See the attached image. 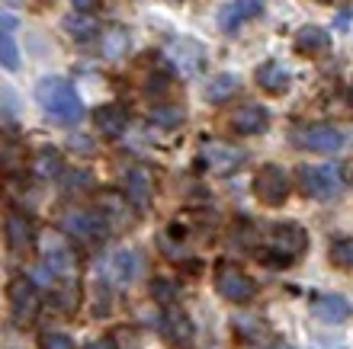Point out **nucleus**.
I'll return each instance as SVG.
<instances>
[{"mask_svg": "<svg viewBox=\"0 0 353 349\" xmlns=\"http://www.w3.org/2000/svg\"><path fill=\"white\" fill-rule=\"evenodd\" d=\"M36 100L39 106L52 116L61 125H74L84 116V103L77 96V90L65 77H46V81L36 83Z\"/></svg>", "mask_w": 353, "mask_h": 349, "instance_id": "f257e3e1", "label": "nucleus"}, {"mask_svg": "<svg viewBox=\"0 0 353 349\" xmlns=\"http://www.w3.org/2000/svg\"><path fill=\"white\" fill-rule=\"evenodd\" d=\"M308 247V234L292 221H283V224H273L267 237V253L270 266H289L292 260H299Z\"/></svg>", "mask_w": 353, "mask_h": 349, "instance_id": "f03ea898", "label": "nucleus"}, {"mask_svg": "<svg viewBox=\"0 0 353 349\" xmlns=\"http://www.w3.org/2000/svg\"><path fill=\"white\" fill-rule=\"evenodd\" d=\"M299 186H302L305 195L327 202V199H334L344 189V176H341V167H334V164H325V167L302 164L299 167Z\"/></svg>", "mask_w": 353, "mask_h": 349, "instance_id": "7ed1b4c3", "label": "nucleus"}, {"mask_svg": "<svg viewBox=\"0 0 353 349\" xmlns=\"http://www.w3.org/2000/svg\"><path fill=\"white\" fill-rule=\"evenodd\" d=\"M7 302H10V314H13V324L17 327H29V324L39 317V308H42V295H39L36 282L26 276H17L7 288Z\"/></svg>", "mask_w": 353, "mask_h": 349, "instance_id": "20e7f679", "label": "nucleus"}, {"mask_svg": "<svg viewBox=\"0 0 353 349\" xmlns=\"http://www.w3.org/2000/svg\"><path fill=\"white\" fill-rule=\"evenodd\" d=\"M199 160H203V167L209 173L228 176V173H238V170H241L248 154H244L238 145H232V141H205V145L199 147Z\"/></svg>", "mask_w": 353, "mask_h": 349, "instance_id": "39448f33", "label": "nucleus"}, {"mask_svg": "<svg viewBox=\"0 0 353 349\" xmlns=\"http://www.w3.org/2000/svg\"><path fill=\"white\" fill-rule=\"evenodd\" d=\"M215 288H219V295H222L225 302H232V304H244L254 298L251 276L241 266H234V263H219L215 266Z\"/></svg>", "mask_w": 353, "mask_h": 349, "instance_id": "423d86ee", "label": "nucleus"}, {"mask_svg": "<svg viewBox=\"0 0 353 349\" xmlns=\"http://www.w3.org/2000/svg\"><path fill=\"white\" fill-rule=\"evenodd\" d=\"M164 58L174 65V71L180 77H196L205 65V48L193 39H170L164 45Z\"/></svg>", "mask_w": 353, "mask_h": 349, "instance_id": "0eeeda50", "label": "nucleus"}, {"mask_svg": "<svg viewBox=\"0 0 353 349\" xmlns=\"http://www.w3.org/2000/svg\"><path fill=\"white\" fill-rule=\"evenodd\" d=\"M42 263L55 279L61 282H77V266H74V250L68 247L65 237H46L42 240Z\"/></svg>", "mask_w": 353, "mask_h": 349, "instance_id": "6e6552de", "label": "nucleus"}, {"mask_svg": "<svg viewBox=\"0 0 353 349\" xmlns=\"http://www.w3.org/2000/svg\"><path fill=\"white\" fill-rule=\"evenodd\" d=\"M254 195L263 205H283L289 199V176L283 167L276 164H263L254 173Z\"/></svg>", "mask_w": 353, "mask_h": 349, "instance_id": "1a4fd4ad", "label": "nucleus"}, {"mask_svg": "<svg viewBox=\"0 0 353 349\" xmlns=\"http://www.w3.org/2000/svg\"><path fill=\"white\" fill-rule=\"evenodd\" d=\"M106 218H103L100 211H87V209H74V211H65V218H61V231H65L68 237H77V240H103L106 237Z\"/></svg>", "mask_w": 353, "mask_h": 349, "instance_id": "9d476101", "label": "nucleus"}, {"mask_svg": "<svg viewBox=\"0 0 353 349\" xmlns=\"http://www.w3.org/2000/svg\"><path fill=\"white\" fill-rule=\"evenodd\" d=\"M296 141L299 147H305V151H318V154H334L341 151L347 141V135L337 125H325V122H318V125H305L302 131H296Z\"/></svg>", "mask_w": 353, "mask_h": 349, "instance_id": "9b49d317", "label": "nucleus"}, {"mask_svg": "<svg viewBox=\"0 0 353 349\" xmlns=\"http://www.w3.org/2000/svg\"><path fill=\"white\" fill-rule=\"evenodd\" d=\"M151 189H154V173L148 167L135 164L122 173V195H125V202H135L139 209H145L151 202Z\"/></svg>", "mask_w": 353, "mask_h": 349, "instance_id": "f8f14e48", "label": "nucleus"}, {"mask_svg": "<svg viewBox=\"0 0 353 349\" xmlns=\"http://www.w3.org/2000/svg\"><path fill=\"white\" fill-rule=\"evenodd\" d=\"M3 234H7V247L10 250H26L32 247V240H36V224H32V218H29L26 211H7V218H3Z\"/></svg>", "mask_w": 353, "mask_h": 349, "instance_id": "ddd939ff", "label": "nucleus"}, {"mask_svg": "<svg viewBox=\"0 0 353 349\" xmlns=\"http://www.w3.org/2000/svg\"><path fill=\"white\" fill-rule=\"evenodd\" d=\"M161 333L174 349H190L196 340V327L183 311H168L161 317Z\"/></svg>", "mask_w": 353, "mask_h": 349, "instance_id": "4468645a", "label": "nucleus"}, {"mask_svg": "<svg viewBox=\"0 0 353 349\" xmlns=\"http://www.w3.org/2000/svg\"><path fill=\"white\" fill-rule=\"evenodd\" d=\"M312 314L325 324H344L353 314V308L344 295H318L315 302H312Z\"/></svg>", "mask_w": 353, "mask_h": 349, "instance_id": "2eb2a0df", "label": "nucleus"}, {"mask_svg": "<svg viewBox=\"0 0 353 349\" xmlns=\"http://www.w3.org/2000/svg\"><path fill=\"white\" fill-rule=\"evenodd\" d=\"M267 109L257 103H244L241 109L232 112V131L234 135H257L267 129Z\"/></svg>", "mask_w": 353, "mask_h": 349, "instance_id": "dca6fc26", "label": "nucleus"}, {"mask_svg": "<svg viewBox=\"0 0 353 349\" xmlns=\"http://www.w3.org/2000/svg\"><path fill=\"white\" fill-rule=\"evenodd\" d=\"M93 122H97V129H100L103 138H119L125 125H129V116L119 109V106H100V109L93 112Z\"/></svg>", "mask_w": 353, "mask_h": 349, "instance_id": "f3484780", "label": "nucleus"}, {"mask_svg": "<svg viewBox=\"0 0 353 349\" xmlns=\"http://www.w3.org/2000/svg\"><path fill=\"white\" fill-rule=\"evenodd\" d=\"M32 170H36L39 180H55V176H61V170H65V157L52 145L39 147L36 157H32Z\"/></svg>", "mask_w": 353, "mask_h": 349, "instance_id": "a211bd4d", "label": "nucleus"}, {"mask_svg": "<svg viewBox=\"0 0 353 349\" xmlns=\"http://www.w3.org/2000/svg\"><path fill=\"white\" fill-rule=\"evenodd\" d=\"M263 7V0H234V3H228V7H222V13H219V26L225 29V32H232L241 19L248 17H257Z\"/></svg>", "mask_w": 353, "mask_h": 349, "instance_id": "6ab92c4d", "label": "nucleus"}, {"mask_svg": "<svg viewBox=\"0 0 353 349\" xmlns=\"http://www.w3.org/2000/svg\"><path fill=\"white\" fill-rule=\"evenodd\" d=\"M257 83H261L267 93H286L289 90V71L283 67V61H267V65L257 67Z\"/></svg>", "mask_w": 353, "mask_h": 349, "instance_id": "aec40b11", "label": "nucleus"}, {"mask_svg": "<svg viewBox=\"0 0 353 349\" xmlns=\"http://www.w3.org/2000/svg\"><path fill=\"white\" fill-rule=\"evenodd\" d=\"M129 45H132V39H129V32H125L122 26L106 29V32H103V39H100V52H103V58H106V61H119V58H125Z\"/></svg>", "mask_w": 353, "mask_h": 349, "instance_id": "412c9836", "label": "nucleus"}, {"mask_svg": "<svg viewBox=\"0 0 353 349\" xmlns=\"http://www.w3.org/2000/svg\"><path fill=\"white\" fill-rule=\"evenodd\" d=\"M141 273V253L139 250H119L112 257V276L116 282H135Z\"/></svg>", "mask_w": 353, "mask_h": 349, "instance_id": "4be33fe9", "label": "nucleus"}, {"mask_svg": "<svg viewBox=\"0 0 353 349\" xmlns=\"http://www.w3.org/2000/svg\"><path fill=\"white\" fill-rule=\"evenodd\" d=\"M331 45V36H327L321 26H302L296 32V48L302 55H315V52H327Z\"/></svg>", "mask_w": 353, "mask_h": 349, "instance_id": "5701e85b", "label": "nucleus"}, {"mask_svg": "<svg viewBox=\"0 0 353 349\" xmlns=\"http://www.w3.org/2000/svg\"><path fill=\"white\" fill-rule=\"evenodd\" d=\"M205 100L209 103H228L238 93V77L234 74H215L212 81L205 83Z\"/></svg>", "mask_w": 353, "mask_h": 349, "instance_id": "b1692460", "label": "nucleus"}, {"mask_svg": "<svg viewBox=\"0 0 353 349\" xmlns=\"http://www.w3.org/2000/svg\"><path fill=\"white\" fill-rule=\"evenodd\" d=\"M65 32L74 42H87V39H93L97 32H100V26H97V19L90 17V13H71V17H65Z\"/></svg>", "mask_w": 353, "mask_h": 349, "instance_id": "393cba45", "label": "nucleus"}, {"mask_svg": "<svg viewBox=\"0 0 353 349\" xmlns=\"http://www.w3.org/2000/svg\"><path fill=\"white\" fill-rule=\"evenodd\" d=\"M3 36H0V58H3V67L7 71H17V65H19V52H17V42H13V17L10 13H3Z\"/></svg>", "mask_w": 353, "mask_h": 349, "instance_id": "a878e982", "label": "nucleus"}, {"mask_svg": "<svg viewBox=\"0 0 353 349\" xmlns=\"http://www.w3.org/2000/svg\"><path fill=\"white\" fill-rule=\"evenodd\" d=\"M151 122L161 125V129H176L183 122V109L180 106H154L151 109Z\"/></svg>", "mask_w": 353, "mask_h": 349, "instance_id": "bb28decb", "label": "nucleus"}, {"mask_svg": "<svg viewBox=\"0 0 353 349\" xmlns=\"http://www.w3.org/2000/svg\"><path fill=\"white\" fill-rule=\"evenodd\" d=\"M327 257H331V263H337V266L353 269V237L334 240V244H331V250H327Z\"/></svg>", "mask_w": 353, "mask_h": 349, "instance_id": "cd10ccee", "label": "nucleus"}, {"mask_svg": "<svg viewBox=\"0 0 353 349\" xmlns=\"http://www.w3.org/2000/svg\"><path fill=\"white\" fill-rule=\"evenodd\" d=\"M151 295H154V302L170 304L176 298V288H174L170 279H154V282H151Z\"/></svg>", "mask_w": 353, "mask_h": 349, "instance_id": "c85d7f7f", "label": "nucleus"}, {"mask_svg": "<svg viewBox=\"0 0 353 349\" xmlns=\"http://www.w3.org/2000/svg\"><path fill=\"white\" fill-rule=\"evenodd\" d=\"M42 349H74V340L68 333H46L42 337Z\"/></svg>", "mask_w": 353, "mask_h": 349, "instance_id": "c756f323", "label": "nucleus"}, {"mask_svg": "<svg viewBox=\"0 0 353 349\" xmlns=\"http://www.w3.org/2000/svg\"><path fill=\"white\" fill-rule=\"evenodd\" d=\"M77 7V13H93V10L100 7V0H71Z\"/></svg>", "mask_w": 353, "mask_h": 349, "instance_id": "7c9ffc66", "label": "nucleus"}, {"mask_svg": "<svg viewBox=\"0 0 353 349\" xmlns=\"http://www.w3.org/2000/svg\"><path fill=\"white\" fill-rule=\"evenodd\" d=\"M87 349H116V346H112L110 340H93V343H90V346H87Z\"/></svg>", "mask_w": 353, "mask_h": 349, "instance_id": "2f4dec72", "label": "nucleus"}, {"mask_svg": "<svg viewBox=\"0 0 353 349\" xmlns=\"http://www.w3.org/2000/svg\"><path fill=\"white\" fill-rule=\"evenodd\" d=\"M71 147H81V151H90V141H84V138H71Z\"/></svg>", "mask_w": 353, "mask_h": 349, "instance_id": "473e14b6", "label": "nucleus"}]
</instances>
